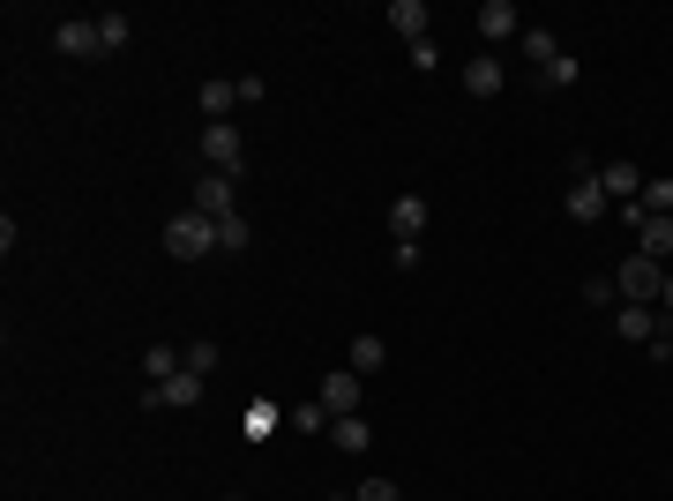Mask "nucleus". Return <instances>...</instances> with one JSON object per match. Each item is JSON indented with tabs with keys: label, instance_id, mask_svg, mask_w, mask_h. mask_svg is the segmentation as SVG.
Returning a JSON list of instances; mask_svg holds the SVG:
<instances>
[{
	"label": "nucleus",
	"instance_id": "2eb2a0df",
	"mask_svg": "<svg viewBox=\"0 0 673 501\" xmlns=\"http://www.w3.org/2000/svg\"><path fill=\"white\" fill-rule=\"evenodd\" d=\"M195 98H203L210 121H232V105H240V76H217V83H203Z\"/></svg>",
	"mask_w": 673,
	"mask_h": 501
},
{
	"label": "nucleus",
	"instance_id": "6ab92c4d",
	"mask_svg": "<svg viewBox=\"0 0 673 501\" xmlns=\"http://www.w3.org/2000/svg\"><path fill=\"white\" fill-rule=\"evenodd\" d=\"M180 367H187V375H217V337H195V344H180Z\"/></svg>",
	"mask_w": 673,
	"mask_h": 501
},
{
	"label": "nucleus",
	"instance_id": "f3484780",
	"mask_svg": "<svg viewBox=\"0 0 673 501\" xmlns=\"http://www.w3.org/2000/svg\"><path fill=\"white\" fill-rule=\"evenodd\" d=\"M285 419H293L299 434H315V442H322V434H330V426H336V419L322 412V397H299V405H285Z\"/></svg>",
	"mask_w": 673,
	"mask_h": 501
},
{
	"label": "nucleus",
	"instance_id": "f8f14e48",
	"mask_svg": "<svg viewBox=\"0 0 673 501\" xmlns=\"http://www.w3.org/2000/svg\"><path fill=\"white\" fill-rule=\"evenodd\" d=\"M614 330L629 337V344H651V337L666 330V315H659V307H621V315H614Z\"/></svg>",
	"mask_w": 673,
	"mask_h": 501
},
{
	"label": "nucleus",
	"instance_id": "0eeeda50",
	"mask_svg": "<svg viewBox=\"0 0 673 501\" xmlns=\"http://www.w3.org/2000/svg\"><path fill=\"white\" fill-rule=\"evenodd\" d=\"M598 187H606V203H614V209L636 203V195H643V166H636V158H614V166H598Z\"/></svg>",
	"mask_w": 673,
	"mask_h": 501
},
{
	"label": "nucleus",
	"instance_id": "f03ea898",
	"mask_svg": "<svg viewBox=\"0 0 673 501\" xmlns=\"http://www.w3.org/2000/svg\"><path fill=\"white\" fill-rule=\"evenodd\" d=\"M614 293H621V307H659V293H666V262L629 254V262L614 270Z\"/></svg>",
	"mask_w": 673,
	"mask_h": 501
},
{
	"label": "nucleus",
	"instance_id": "dca6fc26",
	"mask_svg": "<svg viewBox=\"0 0 673 501\" xmlns=\"http://www.w3.org/2000/svg\"><path fill=\"white\" fill-rule=\"evenodd\" d=\"M636 254L666 262V254H673V217H643V225H636Z\"/></svg>",
	"mask_w": 673,
	"mask_h": 501
},
{
	"label": "nucleus",
	"instance_id": "bb28decb",
	"mask_svg": "<svg viewBox=\"0 0 673 501\" xmlns=\"http://www.w3.org/2000/svg\"><path fill=\"white\" fill-rule=\"evenodd\" d=\"M651 352H659V360H673V322H666L659 337H651Z\"/></svg>",
	"mask_w": 673,
	"mask_h": 501
},
{
	"label": "nucleus",
	"instance_id": "20e7f679",
	"mask_svg": "<svg viewBox=\"0 0 673 501\" xmlns=\"http://www.w3.org/2000/svg\"><path fill=\"white\" fill-rule=\"evenodd\" d=\"M315 397H322V412H330V419H352L360 405H367V375L336 367V375H322V382H315Z\"/></svg>",
	"mask_w": 673,
	"mask_h": 501
},
{
	"label": "nucleus",
	"instance_id": "a878e982",
	"mask_svg": "<svg viewBox=\"0 0 673 501\" xmlns=\"http://www.w3.org/2000/svg\"><path fill=\"white\" fill-rule=\"evenodd\" d=\"M360 501H404V487H397V479H367V487H360Z\"/></svg>",
	"mask_w": 673,
	"mask_h": 501
},
{
	"label": "nucleus",
	"instance_id": "c85d7f7f",
	"mask_svg": "<svg viewBox=\"0 0 673 501\" xmlns=\"http://www.w3.org/2000/svg\"><path fill=\"white\" fill-rule=\"evenodd\" d=\"M225 501H248V494H225Z\"/></svg>",
	"mask_w": 673,
	"mask_h": 501
},
{
	"label": "nucleus",
	"instance_id": "4be33fe9",
	"mask_svg": "<svg viewBox=\"0 0 673 501\" xmlns=\"http://www.w3.org/2000/svg\"><path fill=\"white\" fill-rule=\"evenodd\" d=\"M127 31H135V23H127L121 8H105V15H98V38H105V53H121V45H127Z\"/></svg>",
	"mask_w": 673,
	"mask_h": 501
},
{
	"label": "nucleus",
	"instance_id": "f257e3e1",
	"mask_svg": "<svg viewBox=\"0 0 673 501\" xmlns=\"http://www.w3.org/2000/svg\"><path fill=\"white\" fill-rule=\"evenodd\" d=\"M166 254L172 262H210L217 254V225L203 217V209H180V217L166 225Z\"/></svg>",
	"mask_w": 673,
	"mask_h": 501
},
{
	"label": "nucleus",
	"instance_id": "4468645a",
	"mask_svg": "<svg viewBox=\"0 0 673 501\" xmlns=\"http://www.w3.org/2000/svg\"><path fill=\"white\" fill-rule=\"evenodd\" d=\"M344 367H352V375H381V367H389V344H381L375 330H367V337H352V352H344Z\"/></svg>",
	"mask_w": 673,
	"mask_h": 501
},
{
	"label": "nucleus",
	"instance_id": "9b49d317",
	"mask_svg": "<svg viewBox=\"0 0 673 501\" xmlns=\"http://www.w3.org/2000/svg\"><path fill=\"white\" fill-rule=\"evenodd\" d=\"M426 232V195H397L389 203V240H420Z\"/></svg>",
	"mask_w": 673,
	"mask_h": 501
},
{
	"label": "nucleus",
	"instance_id": "1a4fd4ad",
	"mask_svg": "<svg viewBox=\"0 0 673 501\" xmlns=\"http://www.w3.org/2000/svg\"><path fill=\"white\" fill-rule=\"evenodd\" d=\"M479 38H524V15H516V0H487V8H479Z\"/></svg>",
	"mask_w": 673,
	"mask_h": 501
},
{
	"label": "nucleus",
	"instance_id": "9d476101",
	"mask_svg": "<svg viewBox=\"0 0 673 501\" xmlns=\"http://www.w3.org/2000/svg\"><path fill=\"white\" fill-rule=\"evenodd\" d=\"M426 23H434V15H426V0H389V31H397V38H404V45L434 38Z\"/></svg>",
	"mask_w": 673,
	"mask_h": 501
},
{
	"label": "nucleus",
	"instance_id": "7ed1b4c3",
	"mask_svg": "<svg viewBox=\"0 0 673 501\" xmlns=\"http://www.w3.org/2000/svg\"><path fill=\"white\" fill-rule=\"evenodd\" d=\"M195 150L210 158V172H232V180H240V166H248V143H240V127H232V121H210Z\"/></svg>",
	"mask_w": 673,
	"mask_h": 501
},
{
	"label": "nucleus",
	"instance_id": "423d86ee",
	"mask_svg": "<svg viewBox=\"0 0 673 501\" xmlns=\"http://www.w3.org/2000/svg\"><path fill=\"white\" fill-rule=\"evenodd\" d=\"M195 209H203L210 225L240 217V203H232V172H203V180H195Z\"/></svg>",
	"mask_w": 673,
	"mask_h": 501
},
{
	"label": "nucleus",
	"instance_id": "5701e85b",
	"mask_svg": "<svg viewBox=\"0 0 673 501\" xmlns=\"http://www.w3.org/2000/svg\"><path fill=\"white\" fill-rule=\"evenodd\" d=\"M524 53L539 60V76H547L554 60H561V45H554V31H524Z\"/></svg>",
	"mask_w": 673,
	"mask_h": 501
},
{
	"label": "nucleus",
	"instance_id": "a211bd4d",
	"mask_svg": "<svg viewBox=\"0 0 673 501\" xmlns=\"http://www.w3.org/2000/svg\"><path fill=\"white\" fill-rule=\"evenodd\" d=\"M180 375V344H150L142 352V382H172Z\"/></svg>",
	"mask_w": 673,
	"mask_h": 501
},
{
	"label": "nucleus",
	"instance_id": "cd10ccee",
	"mask_svg": "<svg viewBox=\"0 0 673 501\" xmlns=\"http://www.w3.org/2000/svg\"><path fill=\"white\" fill-rule=\"evenodd\" d=\"M659 315L673 322V270H666V293H659Z\"/></svg>",
	"mask_w": 673,
	"mask_h": 501
},
{
	"label": "nucleus",
	"instance_id": "39448f33",
	"mask_svg": "<svg viewBox=\"0 0 673 501\" xmlns=\"http://www.w3.org/2000/svg\"><path fill=\"white\" fill-rule=\"evenodd\" d=\"M561 209H569L577 225H598V217L614 209V203H606V187H598V166H591V158H577V187H569V203H561Z\"/></svg>",
	"mask_w": 673,
	"mask_h": 501
},
{
	"label": "nucleus",
	"instance_id": "b1692460",
	"mask_svg": "<svg viewBox=\"0 0 673 501\" xmlns=\"http://www.w3.org/2000/svg\"><path fill=\"white\" fill-rule=\"evenodd\" d=\"M577 76H584V68H577V53H561V60H554L547 76H539V90H569Z\"/></svg>",
	"mask_w": 673,
	"mask_h": 501
},
{
	"label": "nucleus",
	"instance_id": "6e6552de",
	"mask_svg": "<svg viewBox=\"0 0 673 501\" xmlns=\"http://www.w3.org/2000/svg\"><path fill=\"white\" fill-rule=\"evenodd\" d=\"M53 45H60L68 60H98V53H105V38H98V15H90V23H60V31H53Z\"/></svg>",
	"mask_w": 673,
	"mask_h": 501
},
{
	"label": "nucleus",
	"instance_id": "ddd939ff",
	"mask_svg": "<svg viewBox=\"0 0 673 501\" xmlns=\"http://www.w3.org/2000/svg\"><path fill=\"white\" fill-rule=\"evenodd\" d=\"M502 60H494V53H479V60H471V68H464V90H471V98H502Z\"/></svg>",
	"mask_w": 673,
	"mask_h": 501
},
{
	"label": "nucleus",
	"instance_id": "aec40b11",
	"mask_svg": "<svg viewBox=\"0 0 673 501\" xmlns=\"http://www.w3.org/2000/svg\"><path fill=\"white\" fill-rule=\"evenodd\" d=\"M330 442H336V449H367L375 434H367V419L352 412V419H336V426H330Z\"/></svg>",
	"mask_w": 673,
	"mask_h": 501
},
{
	"label": "nucleus",
	"instance_id": "412c9836",
	"mask_svg": "<svg viewBox=\"0 0 673 501\" xmlns=\"http://www.w3.org/2000/svg\"><path fill=\"white\" fill-rule=\"evenodd\" d=\"M248 217H225V225H217V254H248Z\"/></svg>",
	"mask_w": 673,
	"mask_h": 501
},
{
	"label": "nucleus",
	"instance_id": "393cba45",
	"mask_svg": "<svg viewBox=\"0 0 673 501\" xmlns=\"http://www.w3.org/2000/svg\"><path fill=\"white\" fill-rule=\"evenodd\" d=\"M277 419H285V412H277V405H248V434H270Z\"/></svg>",
	"mask_w": 673,
	"mask_h": 501
}]
</instances>
